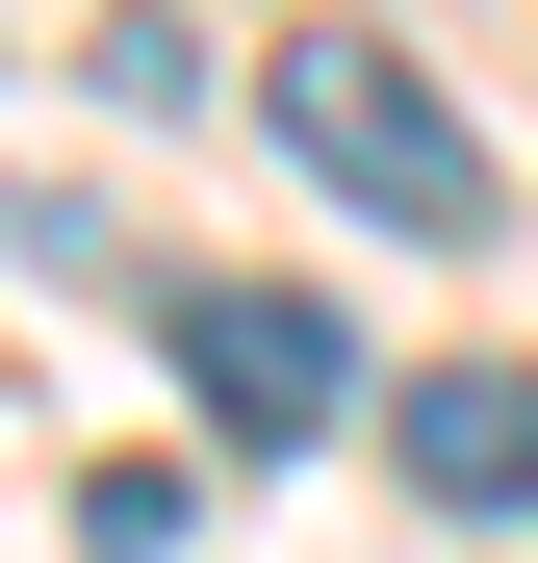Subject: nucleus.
Instances as JSON below:
<instances>
[{
    "label": "nucleus",
    "instance_id": "nucleus-1",
    "mask_svg": "<svg viewBox=\"0 0 538 563\" xmlns=\"http://www.w3.org/2000/svg\"><path fill=\"white\" fill-rule=\"evenodd\" d=\"M256 129H283L359 231H487V129L436 103L385 26H283V52H256Z\"/></svg>",
    "mask_w": 538,
    "mask_h": 563
},
{
    "label": "nucleus",
    "instance_id": "nucleus-2",
    "mask_svg": "<svg viewBox=\"0 0 538 563\" xmlns=\"http://www.w3.org/2000/svg\"><path fill=\"white\" fill-rule=\"evenodd\" d=\"M179 385H206V435H256V461H308V435L359 410V333L308 308V282H179Z\"/></svg>",
    "mask_w": 538,
    "mask_h": 563
},
{
    "label": "nucleus",
    "instance_id": "nucleus-3",
    "mask_svg": "<svg viewBox=\"0 0 538 563\" xmlns=\"http://www.w3.org/2000/svg\"><path fill=\"white\" fill-rule=\"evenodd\" d=\"M385 435H410V487H436V512H513V487H538V385H513V358H436Z\"/></svg>",
    "mask_w": 538,
    "mask_h": 563
}]
</instances>
